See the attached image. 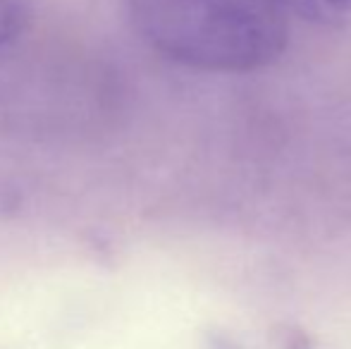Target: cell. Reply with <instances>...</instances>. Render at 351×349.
Masks as SVG:
<instances>
[{
    "instance_id": "obj_1",
    "label": "cell",
    "mask_w": 351,
    "mask_h": 349,
    "mask_svg": "<svg viewBox=\"0 0 351 349\" xmlns=\"http://www.w3.org/2000/svg\"><path fill=\"white\" fill-rule=\"evenodd\" d=\"M134 32L162 58L204 72L273 65L289 24L273 0H122Z\"/></svg>"
},
{
    "instance_id": "obj_2",
    "label": "cell",
    "mask_w": 351,
    "mask_h": 349,
    "mask_svg": "<svg viewBox=\"0 0 351 349\" xmlns=\"http://www.w3.org/2000/svg\"><path fill=\"white\" fill-rule=\"evenodd\" d=\"M285 14L304 19L315 27H347L351 24V0H273Z\"/></svg>"
},
{
    "instance_id": "obj_3",
    "label": "cell",
    "mask_w": 351,
    "mask_h": 349,
    "mask_svg": "<svg viewBox=\"0 0 351 349\" xmlns=\"http://www.w3.org/2000/svg\"><path fill=\"white\" fill-rule=\"evenodd\" d=\"M32 17V0H0V51L27 34Z\"/></svg>"
}]
</instances>
